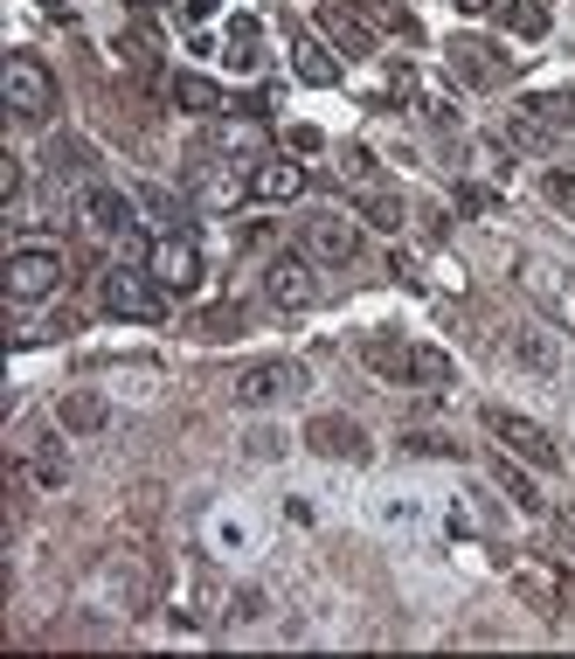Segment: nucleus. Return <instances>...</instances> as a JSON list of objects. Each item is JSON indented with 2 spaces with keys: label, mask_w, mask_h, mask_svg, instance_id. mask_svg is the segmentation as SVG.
Here are the masks:
<instances>
[{
  "label": "nucleus",
  "mask_w": 575,
  "mask_h": 659,
  "mask_svg": "<svg viewBox=\"0 0 575 659\" xmlns=\"http://www.w3.org/2000/svg\"><path fill=\"white\" fill-rule=\"evenodd\" d=\"M368 368L375 375H389V382H451V354H437L424 341H402V333H368Z\"/></svg>",
  "instance_id": "nucleus-1"
},
{
  "label": "nucleus",
  "mask_w": 575,
  "mask_h": 659,
  "mask_svg": "<svg viewBox=\"0 0 575 659\" xmlns=\"http://www.w3.org/2000/svg\"><path fill=\"white\" fill-rule=\"evenodd\" d=\"M8 111L22 125L56 119V84L42 77V63H28V56H14V63H8Z\"/></svg>",
  "instance_id": "nucleus-2"
},
{
  "label": "nucleus",
  "mask_w": 575,
  "mask_h": 659,
  "mask_svg": "<svg viewBox=\"0 0 575 659\" xmlns=\"http://www.w3.org/2000/svg\"><path fill=\"white\" fill-rule=\"evenodd\" d=\"M105 306L119 319H160L167 313V285L152 271H111L105 278Z\"/></svg>",
  "instance_id": "nucleus-3"
},
{
  "label": "nucleus",
  "mask_w": 575,
  "mask_h": 659,
  "mask_svg": "<svg viewBox=\"0 0 575 659\" xmlns=\"http://www.w3.org/2000/svg\"><path fill=\"white\" fill-rule=\"evenodd\" d=\"M63 285V257L56 251H14L8 257V298L14 306H35V298H49Z\"/></svg>",
  "instance_id": "nucleus-4"
},
{
  "label": "nucleus",
  "mask_w": 575,
  "mask_h": 659,
  "mask_svg": "<svg viewBox=\"0 0 575 659\" xmlns=\"http://www.w3.org/2000/svg\"><path fill=\"white\" fill-rule=\"evenodd\" d=\"M486 430L492 438H500L506 451H521L527 465H541V473H554V465H562V451H554V438L541 424H527V417H513V410H486Z\"/></svg>",
  "instance_id": "nucleus-5"
},
{
  "label": "nucleus",
  "mask_w": 575,
  "mask_h": 659,
  "mask_svg": "<svg viewBox=\"0 0 575 659\" xmlns=\"http://www.w3.org/2000/svg\"><path fill=\"white\" fill-rule=\"evenodd\" d=\"M298 389H305V368H292V362H264V368L236 375V403L243 410H271V403H284V395H298Z\"/></svg>",
  "instance_id": "nucleus-6"
},
{
  "label": "nucleus",
  "mask_w": 575,
  "mask_h": 659,
  "mask_svg": "<svg viewBox=\"0 0 575 659\" xmlns=\"http://www.w3.org/2000/svg\"><path fill=\"white\" fill-rule=\"evenodd\" d=\"M146 271L160 278L167 292H195L201 285V257H195V243H187V236H160V243H152V257H146Z\"/></svg>",
  "instance_id": "nucleus-7"
},
{
  "label": "nucleus",
  "mask_w": 575,
  "mask_h": 659,
  "mask_svg": "<svg viewBox=\"0 0 575 659\" xmlns=\"http://www.w3.org/2000/svg\"><path fill=\"white\" fill-rule=\"evenodd\" d=\"M264 285H271V306H284V313H305V306L319 298V285H313V264H305V257H278Z\"/></svg>",
  "instance_id": "nucleus-8"
},
{
  "label": "nucleus",
  "mask_w": 575,
  "mask_h": 659,
  "mask_svg": "<svg viewBox=\"0 0 575 659\" xmlns=\"http://www.w3.org/2000/svg\"><path fill=\"white\" fill-rule=\"evenodd\" d=\"M305 251L326 257V264H347L360 251V230H354L347 216H313V222H305Z\"/></svg>",
  "instance_id": "nucleus-9"
},
{
  "label": "nucleus",
  "mask_w": 575,
  "mask_h": 659,
  "mask_svg": "<svg viewBox=\"0 0 575 659\" xmlns=\"http://www.w3.org/2000/svg\"><path fill=\"white\" fill-rule=\"evenodd\" d=\"M305 444L326 451V459H368V438H360V424H347V417H313L305 424Z\"/></svg>",
  "instance_id": "nucleus-10"
},
{
  "label": "nucleus",
  "mask_w": 575,
  "mask_h": 659,
  "mask_svg": "<svg viewBox=\"0 0 575 659\" xmlns=\"http://www.w3.org/2000/svg\"><path fill=\"white\" fill-rule=\"evenodd\" d=\"M84 222L98 236H125L132 230V202L119 195V187H90V195H84Z\"/></svg>",
  "instance_id": "nucleus-11"
},
{
  "label": "nucleus",
  "mask_w": 575,
  "mask_h": 659,
  "mask_svg": "<svg viewBox=\"0 0 575 659\" xmlns=\"http://www.w3.org/2000/svg\"><path fill=\"white\" fill-rule=\"evenodd\" d=\"M298 187H305V174H298L292 160H264L257 174H250V195H257V202H292Z\"/></svg>",
  "instance_id": "nucleus-12"
},
{
  "label": "nucleus",
  "mask_w": 575,
  "mask_h": 659,
  "mask_svg": "<svg viewBox=\"0 0 575 659\" xmlns=\"http://www.w3.org/2000/svg\"><path fill=\"white\" fill-rule=\"evenodd\" d=\"M63 424L70 430H98L105 424V403H98V395H63Z\"/></svg>",
  "instance_id": "nucleus-13"
},
{
  "label": "nucleus",
  "mask_w": 575,
  "mask_h": 659,
  "mask_svg": "<svg viewBox=\"0 0 575 659\" xmlns=\"http://www.w3.org/2000/svg\"><path fill=\"white\" fill-rule=\"evenodd\" d=\"M174 98H181L187 111H216V105H222V90H216V84H201V77H181V84H174Z\"/></svg>",
  "instance_id": "nucleus-14"
},
{
  "label": "nucleus",
  "mask_w": 575,
  "mask_h": 659,
  "mask_svg": "<svg viewBox=\"0 0 575 659\" xmlns=\"http://www.w3.org/2000/svg\"><path fill=\"white\" fill-rule=\"evenodd\" d=\"M492 479H500V486H506V493H513V500H521V507H541V493H534V486H527V473H513V465H506V459H500V465H492Z\"/></svg>",
  "instance_id": "nucleus-15"
},
{
  "label": "nucleus",
  "mask_w": 575,
  "mask_h": 659,
  "mask_svg": "<svg viewBox=\"0 0 575 659\" xmlns=\"http://www.w3.org/2000/svg\"><path fill=\"white\" fill-rule=\"evenodd\" d=\"M506 22L521 28V35H541V28H548V14H541V0H513V14H506Z\"/></svg>",
  "instance_id": "nucleus-16"
},
{
  "label": "nucleus",
  "mask_w": 575,
  "mask_h": 659,
  "mask_svg": "<svg viewBox=\"0 0 575 659\" xmlns=\"http://www.w3.org/2000/svg\"><path fill=\"white\" fill-rule=\"evenodd\" d=\"M298 70H305V84H333V63H326V49H313V42L298 49Z\"/></svg>",
  "instance_id": "nucleus-17"
},
{
  "label": "nucleus",
  "mask_w": 575,
  "mask_h": 659,
  "mask_svg": "<svg viewBox=\"0 0 575 659\" xmlns=\"http://www.w3.org/2000/svg\"><path fill=\"white\" fill-rule=\"evenodd\" d=\"M35 479H42V486H63V479H70V465L49 451V459H35Z\"/></svg>",
  "instance_id": "nucleus-18"
}]
</instances>
